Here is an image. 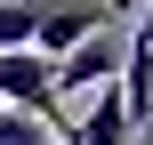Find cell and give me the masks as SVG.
<instances>
[{"mask_svg": "<svg viewBox=\"0 0 153 145\" xmlns=\"http://www.w3.org/2000/svg\"><path fill=\"white\" fill-rule=\"evenodd\" d=\"M0 105L40 121V129H65V105H56V81H48V57L32 48H0Z\"/></svg>", "mask_w": 153, "mask_h": 145, "instance_id": "obj_1", "label": "cell"}, {"mask_svg": "<svg viewBox=\"0 0 153 145\" xmlns=\"http://www.w3.org/2000/svg\"><path fill=\"white\" fill-rule=\"evenodd\" d=\"M129 0H40V24H32V48L48 57V65H65L105 16H121Z\"/></svg>", "mask_w": 153, "mask_h": 145, "instance_id": "obj_2", "label": "cell"}, {"mask_svg": "<svg viewBox=\"0 0 153 145\" xmlns=\"http://www.w3.org/2000/svg\"><path fill=\"white\" fill-rule=\"evenodd\" d=\"M32 24H40V0H0V48H32Z\"/></svg>", "mask_w": 153, "mask_h": 145, "instance_id": "obj_3", "label": "cell"}, {"mask_svg": "<svg viewBox=\"0 0 153 145\" xmlns=\"http://www.w3.org/2000/svg\"><path fill=\"white\" fill-rule=\"evenodd\" d=\"M0 145H56V137H48L40 121H24V113H8V105H0Z\"/></svg>", "mask_w": 153, "mask_h": 145, "instance_id": "obj_4", "label": "cell"}]
</instances>
